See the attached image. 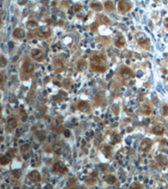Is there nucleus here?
Listing matches in <instances>:
<instances>
[{
  "label": "nucleus",
  "mask_w": 168,
  "mask_h": 189,
  "mask_svg": "<svg viewBox=\"0 0 168 189\" xmlns=\"http://www.w3.org/2000/svg\"><path fill=\"white\" fill-rule=\"evenodd\" d=\"M8 125L9 126V128H11V129H15L18 125L17 120L14 118H10L8 120Z\"/></svg>",
  "instance_id": "b1692460"
},
{
  "label": "nucleus",
  "mask_w": 168,
  "mask_h": 189,
  "mask_svg": "<svg viewBox=\"0 0 168 189\" xmlns=\"http://www.w3.org/2000/svg\"><path fill=\"white\" fill-rule=\"evenodd\" d=\"M54 124L56 127H60V125L61 124V120H60V119H56V120H55V121H54Z\"/></svg>",
  "instance_id": "72a5a7b5"
},
{
  "label": "nucleus",
  "mask_w": 168,
  "mask_h": 189,
  "mask_svg": "<svg viewBox=\"0 0 168 189\" xmlns=\"http://www.w3.org/2000/svg\"><path fill=\"white\" fill-rule=\"evenodd\" d=\"M143 124H145V125H148V124H150V120L149 119H145L143 121Z\"/></svg>",
  "instance_id": "58836bf2"
},
{
  "label": "nucleus",
  "mask_w": 168,
  "mask_h": 189,
  "mask_svg": "<svg viewBox=\"0 0 168 189\" xmlns=\"http://www.w3.org/2000/svg\"><path fill=\"white\" fill-rule=\"evenodd\" d=\"M152 146V141L150 139H144L142 140V142L140 143V149L143 152H147L149 151L150 149Z\"/></svg>",
  "instance_id": "0eeeda50"
},
{
  "label": "nucleus",
  "mask_w": 168,
  "mask_h": 189,
  "mask_svg": "<svg viewBox=\"0 0 168 189\" xmlns=\"http://www.w3.org/2000/svg\"><path fill=\"white\" fill-rule=\"evenodd\" d=\"M157 161L159 164H160V166H162V167H165L167 165V160L163 155H159V156H157Z\"/></svg>",
  "instance_id": "aec40b11"
},
{
  "label": "nucleus",
  "mask_w": 168,
  "mask_h": 189,
  "mask_svg": "<svg viewBox=\"0 0 168 189\" xmlns=\"http://www.w3.org/2000/svg\"><path fill=\"white\" fill-rule=\"evenodd\" d=\"M27 3H28V0H18V4L21 5V6L25 5Z\"/></svg>",
  "instance_id": "f704fd0d"
},
{
  "label": "nucleus",
  "mask_w": 168,
  "mask_h": 189,
  "mask_svg": "<svg viewBox=\"0 0 168 189\" xmlns=\"http://www.w3.org/2000/svg\"><path fill=\"white\" fill-rule=\"evenodd\" d=\"M63 135L66 138H69L71 136V131L69 129H64L63 131Z\"/></svg>",
  "instance_id": "473e14b6"
},
{
  "label": "nucleus",
  "mask_w": 168,
  "mask_h": 189,
  "mask_svg": "<svg viewBox=\"0 0 168 189\" xmlns=\"http://www.w3.org/2000/svg\"><path fill=\"white\" fill-rule=\"evenodd\" d=\"M45 109H44V108H41V109H39L37 111H36L35 114L38 118H41V117H42L44 114H45Z\"/></svg>",
  "instance_id": "cd10ccee"
},
{
  "label": "nucleus",
  "mask_w": 168,
  "mask_h": 189,
  "mask_svg": "<svg viewBox=\"0 0 168 189\" xmlns=\"http://www.w3.org/2000/svg\"><path fill=\"white\" fill-rule=\"evenodd\" d=\"M161 112H162V114L165 115V116L168 114V107L167 105H164L163 107H162Z\"/></svg>",
  "instance_id": "2f4dec72"
},
{
  "label": "nucleus",
  "mask_w": 168,
  "mask_h": 189,
  "mask_svg": "<svg viewBox=\"0 0 168 189\" xmlns=\"http://www.w3.org/2000/svg\"><path fill=\"white\" fill-rule=\"evenodd\" d=\"M12 176L16 179H19L21 177V172L19 170H14L12 171Z\"/></svg>",
  "instance_id": "bb28decb"
},
{
  "label": "nucleus",
  "mask_w": 168,
  "mask_h": 189,
  "mask_svg": "<svg viewBox=\"0 0 168 189\" xmlns=\"http://www.w3.org/2000/svg\"><path fill=\"white\" fill-rule=\"evenodd\" d=\"M67 167L66 166V165L64 164L63 162L61 161H57L54 164L53 166V172H57V173H61V174H64L66 172H67Z\"/></svg>",
  "instance_id": "20e7f679"
},
{
  "label": "nucleus",
  "mask_w": 168,
  "mask_h": 189,
  "mask_svg": "<svg viewBox=\"0 0 168 189\" xmlns=\"http://www.w3.org/2000/svg\"><path fill=\"white\" fill-rule=\"evenodd\" d=\"M90 65L94 71L103 73L107 70V63L104 57L99 55H94L90 59Z\"/></svg>",
  "instance_id": "f257e3e1"
},
{
  "label": "nucleus",
  "mask_w": 168,
  "mask_h": 189,
  "mask_svg": "<svg viewBox=\"0 0 168 189\" xmlns=\"http://www.w3.org/2000/svg\"><path fill=\"white\" fill-rule=\"evenodd\" d=\"M3 82V74H1V83Z\"/></svg>",
  "instance_id": "37998d69"
},
{
  "label": "nucleus",
  "mask_w": 168,
  "mask_h": 189,
  "mask_svg": "<svg viewBox=\"0 0 168 189\" xmlns=\"http://www.w3.org/2000/svg\"><path fill=\"white\" fill-rule=\"evenodd\" d=\"M141 112L144 113V114L149 115V114H151V107H150V106L144 105L143 107L141 108Z\"/></svg>",
  "instance_id": "a878e982"
},
{
  "label": "nucleus",
  "mask_w": 168,
  "mask_h": 189,
  "mask_svg": "<svg viewBox=\"0 0 168 189\" xmlns=\"http://www.w3.org/2000/svg\"><path fill=\"white\" fill-rule=\"evenodd\" d=\"M22 68H23L24 71L25 73H30L34 70V64L33 63L31 60L28 59L24 62L23 66H22Z\"/></svg>",
  "instance_id": "423d86ee"
},
{
  "label": "nucleus",
  "mask_w": 168,
  "mask_h": 189,
  "mask_svg": "<svg viewBox=\"0 0 168 189\" xmlns=\"http://www.w3.org/2000/svg\"><path fill=\"white\" fill-rule=\"evenodd\" d=\"M105 181L109 185H114V183H116L117 181V178L114 177V175H108L107 177H105Z\"/></svg>",
  "instance_id": "a211bd4d"
},
{
  "label": "nucleus",
  "mask_w": 168,
  "mask_h": 189,
  "mask_svg": "<svg viewBox=\"0 0 168 189\" xmlns=\"http://www.w3.org/2000/svg\"><path fill=\"white\" fill-rule=\"evenodd\" d=\"M135 40L137 43L139 44V45H140L141 47H143L144 49H149L150 46V41L149 39L147 38V36L144 34L143 32H138L135 34Z\"/></svg>",
  "instance_id": "f03ea898"
},
{
  "label": "nucleus",
  "mask_w": 168,
  "mask_h": 189,
  "mask_svg": "<svg viewBox=\"0 0 168 189\" xmlns=\"http://www.w3.org/2000/svg\"><path fill=\"white\" fill-rule=\"evenodd\" d=\"M87 183H88V184H93V183L95 182V180L94 179H87V181H86Z\"/></svg>",
  "instance_id": "e433bc0d"
},
{
  "label": "nucleus",
  "mask_w": 168,
  "mask_h": 189,
  "mask_svg": "<svg viewBox=\"0 0 168 189\" xmlns=\"http://www.w3.org/2000/svg\"><path fill=\"white\" fill-rule=\"evenodd\" d=\"M9 101L11 103H14L16 101V99H15V97L14 96H13V95H10V98H9Z\"/></svg>",
  "instance_id": "ea45409f"
},
{
  "label": "nucleus",
  "mask_w": 168,
  "mask_h": 189,
  "mask_svg": "<svg viewBox=\"0 0 168 189\" xmlns=\"http://www.w3.org/2000/svg\"><path fill=\"white\" fill-rule=\"evenodd\" d=\"M28 178L30 180L33 182H38L41 181V174L38 171H32L31 172H30L28 175Z\"/></svg>",
  "instance_id": "1a4fd4ad"
},
{
  "label": "nucleus",
  "mask_w": 168,
  "mask_h": 189,
  "mask_svg": "<svg viewBox=\"0 0 168 189\" xmlns=\"http://www.w3.org/2000/svg\"><path fill=\"white\" fill-rule=\"evenodd\" d=\"M52 150L55 154L56 155H61L63 152V148L60 144H55L52 147Z\"/></svg>",
  "instance_id": "f3484780"
},
{
  "label": "nucleus",
  "mask_w": 168,
  "mask_h": 189,
  "mask_svg": "<svg viewBox=\"0 0 168 189\" xmlns=\"http://www.w3.org/2000/svg\"><path fill=\"white\" fill-rule=\"evenodd\" d=\"M11 160H12V157H11V155L9 154H6V155H2V156L0 157V164H1L2 166H5V165L8 164V163L10 162Z\"/></svg>",
  "instance_id": "2eb2a0df"
},
{
  "label": "nucleus",
  "mask_w": 168,
  "mask_h": 189,
  "mask_svg": "<svg viewBox=\"0 0 168 189\" xmlns=\"http://www.w3.org/2000/svg\"><path fill=\"white\" fill-rule=\"evenodd\" d=\"M38 35L41 36V38H48L51 35V32L48 26H41L40 28L39 31H38Z\"/></svg>",
  "instance_id": "39448f33"
},
{
  "label": "nucleus",
  "mask_w": 168,
  "mask_h": 189,
  "mask_svg": "<svg viewBox=\"0 0 168 189\" xmlns=\"http://www.w3.org/2000/svg\"><path fill=\"white\" fill-rule=\"evenodd\" d=\"M13 35H14L16 39H23V38H25V31L23 29L18 28L14 30Z\"/></svg>",
  "instance_id": "f8f14e48"
},
{
  "label": "nucleus",
  "mask_w": 168,
  "mask_h": 189,
  "mask_svg": "<svg viewBox=\"0 0 168 189\" xmlns=\"http://www.w3.org/2000/svg\"><path fill=\"white\" fill-rule=\"evenodd\" d=\"M111 140L113 141V143L117 144V143H119L121 141V136L119 135H117V134H114V135L111 136Z\"/></svg>",
  "instance_id": "393cba45"
},
{
  "label": "nucleus",
  "mask_w": 168,
  "mask_h": 189,
  "mask_svg": "<svg viewBox=\"0 0 168 189\" xmlns=\"http://www.w3.org/2000/svg\"><path fill=\"white\" fill-rule=\"evenodd\" d=\"M0 66H1V67H5L7 66V60L5 59L3 56H1V57H0Z\"/></svg>",
  "instance_id": "c85d7f7f"
},
{
  "label": "nucleus",
  "mask_w": 168,
  "mask_h": 189,
  "mask_svg": "<svg viewBox=\"0 0 168 189\" xmlns=\"http://www.w3.org/2000/svg\"><path fill=\"white\" fill-rule=\"evenodd\" d=\"M77 67L79 71H84L87 69V62L84 60H80L77 63Z\"/></svg>",
  "instance_id": "4be33fe9"
},
{
  "label": "nucleus",
  "mask_w": 168,
  "mask_h": 189,
  "mask_svg": "<svg viewBox=\"0 0 168 189\" xmlns=\"http://www.w3.org/2000/svg\"><path fill=\"white\" fill-rule=\"evenodd\" d=\"M104 8L107 9L108 11H113L114 9V4L113 3V1H110V0H108L104 3Z\"/></svg>",
  "instance_id": "5701e85b"
},
{
  "label": "nucleus",
  "mask_w": 168,
  "mask_h": 189,
  "mask_svg": "<svg viewBox=\"0 0 168 189\" xmlns=\"http://www.w3.org/2000/svg\"><path fill=\"white\" fill-rule=\"evenodd\" d=\"M82 8H83V6H82L81 4H79V3H76V4L73 6V10H74V12L78 13L80 10H82Z\"/></svg>",
  "instance_id": "7c9ffc66"
},
{
  "label": "nucleus",
  "mask_w": 168,
  "mask_h": 189,
  "mask_svg": "<svg viewBox=\"0 0 168 189\" xmlns=\"http://www.w3.org/2000/svg\"><path fill=\"white\" fill-rule=\"evenodd\" d=\"M31 56L34 60L37 61H42L44 60V53L43 51L39 49H33L31 51Z\"/></svg>",
  "instance_id": "6e6552de"
},
{
  "label": "nucleus",
  "mask_w": 168,
  "mask_h": 189,
  "mask_svg": "<svg viewBox=\"0 0 168 189\" xmlns=\"http://www.w3.org/2000/svg\"><path fill=\"white\" fill-rule=\"evenodd\" d=\"M26 27L30 30H34L38 28V24L35 21H29L26 24Z\"/></svg>",
  "instance_id": "412c9836"
},
{
  "label": "nucleus",
  "mask_w": 168,
  "mask_h": 189,
  "mask_svg": "<svg viewBox=\"0 0 168 189\" xmlns=\"http://www.w3.org/2000/svg\"><path fill=\"white\" fill-rule=\"evenodd\" d=\"M8 45H9V48H10V49H12V48H13V46H14V45H13L12 42H10V43L8 44Z\"/></svg>",
  "instance_id": "a19ab883"
},
{
  "label": "nucleus",
  "mask_w": 168,
  "mask_h": 189,
  "mask_svg": "<svg viewBox=\"0 0 168 189\" xmlns=\"http://www.w3.org/2000/svg\"><path fill=\"white\" fill-rule=\"evenodd\" d=\"M114 45H116L118 48H121V47H123L124 45H125V38L123 37V36H118V38H117V40H115V42H114Z\"/></svg>",
  "instance_id": "dca6fc26"
},
{
  "label": "nucleus",
  "mask_w": 168,
  "mask_h": 189,
  "mask_svg": "<svg viewBox=\"0 0 168 189\" xmlns=\"http://www.w3.org/2000/svg\"><path fill=\"white\" fill-rule=\"evenodd\" d=\"M35 136H36V138L39 139L40 141L45 140V138H46L45 133L43 131V130H38V131H36L35 132Z\"/></svg>",
  "instance_id": "6ab92c4d"
},
{
  "label": "nucleus",
  "mask_w": 168,
  "mask_h": 189,
  "mask_svg": "<svg viewBox=\"0 0 168 189\" xmlns=\"http://www.w3.org/2000/svg\"><path fill=\"white\" fill-rule=\"evenodd\" d=\"M3 137L1 136V142H3Z\"/></svg>",
  "instance_id": "c03bdc74"
},
{
  "label": "nucleus",
  "mask_w": 168,
  "mask_h": 189,
  "mask_svg": "<svg viewBox=\"0 0 168 189\" xmlns=\"http://www.w3.org/2000/svg\"><path fill=\"white\" fill-rule=\"evenodd\" d=\"M89 7H90L92 9H93L94 11H97V12H100V11H102L103 9L102 3L98 1L92 2V3H90V5H89Z\"/></svg>",
  "instance_id": "ddd939ff"
},
{
  "label": "nucleus",
  "mask_w": 168,
  "mask_h": 189,
  "mask_svg": "<svg viewBox=\"0 0 168 189\" xmlns=\"http://www.w3.org/2000/svg\"><path fill=\"white\" fill-rule=\"evenodd\" d=\"M132 9V4L129 0H119L118 3V12L122 14H125Z\"/></svg>",
  "instance_id": "7ed1b4c3"
},
{
  "label": "nucleus",
  "mask_w": 168,
  "mask_h": 189,
  "mask_svg": "<svg viewBox=\"0 0 168 189\" xmlns=\"http://www.w3.org/2000/svg\"><path fill=\"white\" fill-rule=\"evenodd\" d=\"M52 188V186H51V185H46L45 188Z\"/></svg>",
  "instance_id": "79ce46f5"
},
{
  "label": "nucleus",
  "mask_w": 168,
  "mask_h": 189,
  "mask_svg": "<svg viewBox=\"0 0 168 189\" xmlns=\"http://www.w3.org/2000/svg\"><path fill=\"white\" fill-rule=\"evenodd\" d=\"M137 188V189H140V188H141V187H140V185H139V184H137V183H133L132 185L130 186V188Z\"/></svg>",
  "instance_id": "c9c22d12"
},
{
  "label": "nucleus",
  "mask_w": 168,
  "mask_h": 189,
  "mask_svg": "<svg viewBox=\"0 0 168 189\" xmlns=\"http://www.w3.org/2000/svg\"><path fill=\"white\" fill-rule=\"evenodd\" d=\"M152 133L155 134V135H161L162 134L164 133V131H165V128L163 127L162 125H155L154 127L152 128Z\"/></svg>",
  "instance_id": "4468645a"
},
{
  "label": "nucleus",
  "mask_w": 168,
  "mask_h": 189,
  "mask_svg": "<svg viewBox=\"0 0 168 189\" xmlns=\"http://www.w3.org/2000/svg\"><path fill=\"white\" fill-rule=\"evenodd\" d=\"M29 149H30V146H29L28 144H24L20 146V150L23 152V153L24 152H27L29 150Z\"/></svg>",
  "instance_id": "c756f323"
},
{
  "label": "nucleus",
  "mask_w": 168,
  "mask_h": 189,
  "mask_svg": "<svg viewBox=\"0 0 168 189\" xmlns=\"http://www.w3.org/2000/svg\"><path fill=\"white\" fill-rule=\"evenodd\" d=\"M121 76L125 80H129L133 77V72L129 67H124L121 71Z\"/></svg>",
  "instance_id": "9d476101"
},
{
  "label": "nucleus",
  "mask_w": 168,
  "mask_h": 189,
  "mask_svg": "<svg viewBox=\"0 0 168 189\" xmlns=\"http://www.w3.org/2000/svg\"><path fill=\"white\" fill-rule=\"evenodd\" d=\"M78 109L80 111L86 113V112H88L90 110V105L86 101H81V102L78 103Z\"/></svg>",
  "instance_id": "9b49d317"
},
{
  "label": "nucleus",
  "mask_w": 168,
  "mask_h": 189,
  "mask_svg": "<svg viewBox=\"0 0 168 189\" xmlns=\"http://www.w3.org/2000/svg\"><path fill=\"white\" fill-rule=\"evenodd\" d=\"M164 26H165V28L167 30H168V18H167L165 19V21H164Z\"/></svg>",
  "instance_id": "4c0bfd02"
}]
</instances>
